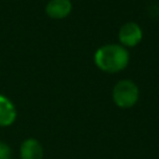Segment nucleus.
Wrapping results in <instances>:
<instances>
[{"mask_svg":"<svg viewBox=\"0 0 159 159\" xmlns=\"http://www.w3.org/2000/svg\"><path fill=\"white\" fill-rule=\"evenodd\" d=\"M20 158L21 159H42L43 148L41 143L35 138H27L21 143L20 147Z\"/></svg>","mask_w":159,"mask_h":159,"instance_id":"423d86ee","label":"nucleus"},{"mask_svg":"<svg viewBox=\"0 0 159 159\" xmlns=\"http://www.w3.org/2000/svg\"><path fill=\"white\" fill-rule=\"evenodd\" d=\"M0 159H11V148L2 140H0Z\"/></svg>","mask_w":159,"mask_h":159,"instance_id":"0eeeda50","label":"nucleus"},{"mask_svg":"<svg viewBox=\"0 0 159 159\" xmlns=\"http://www.w3.org/2000/svg\"><path fill=\"white\" fill-rule=\"evenodd\" d=\"M143 39V30L142 27L133 21L125 22L119 27L118 31V40L119 45L127 47H134L137 46Z\"/></svg>","mask_w":159,"mask_h":159,"instance_id":"7ed1b4c3","label":"nucleus"},{"mask_svg":"<svg viewBox=\"0 0 159 159\" xmlns=\"http://www.w3.org/2000/svg\"><path fill=\"white\" fill-rule=\"evenodd\" d=\"M112 99L119 108H130L139 99V88L130 80H120L112 89Z\"/></svg>","mask_w":159,"mask_h":159,"instance_id":"f03ea898","label":"nucleus"},{"mask_svg":"<svg viewBox=\"0 0 159 159\" xmlns=\"http://www.w3.org/2000/svg\"><path fill=\"white\" fill-rule=\"evenodd\" d=\"M15 104L6 96L0 94V127H9L16 120Z\"/></svg>","mask_w":159,"mask_h":159,"instance_id":"39448f33","label":"nucleus"},{"mask_svg":"<svg viewBox=\"0 0 159 159\" xmlns=\"http://www.w3.org/2000/svg\"><path fill=\"white\" fill-rule=\"evenodd\" d=\"M46 14L53 20H62L72 11L71 0H50L46 5Z\"/></svg>","mask_w":159,"mask_h":159,"instance_id":"20e7f679","label":"nucleus"},{"mask_svg":"<svg viewBox=\"0 0 159 159\" xmlns=\"http://www.w3.org/2000/svg\"><path fill=\"white\" fill-rule=\"evenodd\" d=\"M93 60L101 71L117 73L128 66L129 52L119 43H107L97 48Z\"/></svg>","mask_w":159,"mask_h":159,"instance_id":"f257e3e1","label":"nucleus"}]
</instances>
